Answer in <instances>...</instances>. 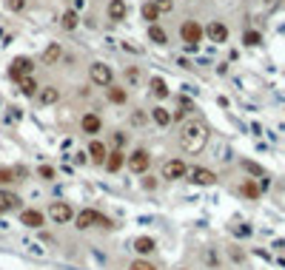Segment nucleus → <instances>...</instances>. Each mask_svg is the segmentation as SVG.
<instances>
[{
	"label": "nucleus",
	"instance_id": "1",
	"mask_svg": "<svg viewBox=\"0 0 285 270\" xmlns=\"http://www.w3.org/2000/svg\"><path fill=\"white\" fill-rule=\"evenodd\" d=\"M177 145L185 154H200L208 145V125L203 120H185L177 131Z\"/></svg>",
	"mask_w": 285,
	"mask_h": 270
},
{
	"label": "nucleus",
	"instance_id": "2",
	"mask_svg": "<svg viewBox=\"0 0 285 270\" xmlns=\"http://www.w3.org/2000/svg\"><path fill=\"white\" fill-rule=\"evenodd\" d=\"M126 168L131 171L134 177L149 174V168H151V154L146 148H134L131 154H126Z\"/></svg>",
	"mask_w": 285,
	"mask_h": 270
},
{
	"label": "nucleus",
	"instance_id": "3",
	"mask_svg": "<svg viewBox=\"0 0 285 270\" xmlns=\"http://www.w3.org/2000/svg\"><path fill=\"white\" fill-rule=\"evenodd\" d=\"M89 80H92L97 88H108L114 83V71L108 63H92L89 65Z\"/></svg>",
	"mask_w": 285,
	"mask_h": 270
},
{
	"label": "nucleus",
	"instance_id": "4",
	"mask_svg": "<svg viewBox=\"0 0 285 270\" xmlns=\"http://www.w3.org/2000/svg\"><path fill=\"white\" fill-rule=\"evenodd\" d=\"M180 37H183L185 49L194 51L200 46V40H203V26H200L197 20H185L183 26H180Z\"/></svg>",
	"mask_w": 285,
	"mask_h": 270
},
{
	"label": "nucleus",
	"instance_id": "5",
	"mask_svg": "<svg viewBox=\"0 0 285 270\" xmlns=\"http://www.w3.org/2000/svg\"><path fill=\"white\" fill-rule=\"evenodd\" d=\"M49 219L54 222V225H69V222L74 219V208H71V202H63V199L51 202L49 205Z\"/></svg>",
	"mask_w": 285,
	"mask_h": 270
},
{
	"label": "nucleus",
	"instance_id": "6",
	"mask_svg": "<svg viewBox=\"0 0 285 270\" xmlns=\"http://www.w3.org/2000/svg\"><path fill=\"white\" fill-rule=\"evenodd\" d=\"M185 171H188V165H185L183 159H177V156H171V159L163 162L160 177H163L165 182H177V179H185Z\"/></svg>",
	"mask_w": 285,
	"mask_h": 270
},
{
	"label": "nucleus",
	"instance_id": "7",
	"mask_svg": "<svg viewBox=\"0 0 285 270\" xmlns=\"http://www.w3.org/2000/svg\"><path fill=\"white\" fill-rule=\"evenodd\" d=\"M32 71H35V60L32 57H14L12 65H9V77L14 83H20L23 77H32Z\"/></svg>",
	"mask_w": 285,
	"mask_h": 270
},
{
	"label": "nucleus",
	"instance_id": "8",
	"mask_svg": "<svg viewBox=\"0 0 285 270\" xmlns=\"http://www.w3.org/2000/svg\"><path fill=\"white\" fill-rule=\"evenodd\" d=\"M185 179L194 182V185H214V182H217V174H214L211 168H203V165H188Z\"/></svg>",
	"mask_w": 285,
	"mask_h": 270
},
{
	"label": "nucleus",
	"instance_id": "9",
	"mask_svg": "<svg viewBox=\"0 0 285 270\" xmlns=\"http://www.w3.org/2000/svg\"><path fill=\"white\" fill-rule=\"evenodd\" d=\"M80 131H83L86 137H97L100 131H103V120H100V114H94V111H86L83 117H80Z\"/></svg>",
	"mask_w": 285,
	"mask_h": 270
},
{
	"label": "nucleus",
	"instance_id": "10",
	"mask_svg": "<svg viewBox=\"0 0 285 270\" xmlns=\"http://www.w3.org/2000/svg\"><path fill=\"white\" fill-rule=\"evenodd\" d=\"M86 154H89V162H92V165L103 168V165H106V156H108V148H106V142H100L97 137H94V140L89 142V148H86Z\"/></svg>",
	"mask_w": 285,
	"mask_h": 270
},
{
	"label": "nucleus",
	"instance_id": "11",
	"mask_svg": "<svg viewBox=\"0 0 285 270\" xmlns=\"http://www.w3.org/2000/svg\"><path fill=\"white\" fill-rule=\"evenodd\" d=\"M97 213L100 211H94V208H80V211H74V227L77 230H89V227H94L97 225Z\"/></svg>",
	"mask_w": 285,
	"mask_h": 270
},
{
	"label": "nucleus",
	"instance_id": "12",
	"mask_svg": "<svg viewBox=\"0 0 285 270\" xmlns=\"http://www.w3.org/2000/svg\"><path fill=\"white\" fill-rule=\"evenodd\" d=\"M20 222L26 227H32V230H37V227L46 225V213L37 211V208H23V211H20Z\"/></svg>",
	"mask_w": 285,
	"mask_h": 270
},
{
	"label": "nucleus",
	"instance_id": "13",
	"mask_svg": "<svg viewBox=\"0 0 285 270\" xmlns=\"http://www.w3.org/2000/svg\"><path fill=\"white\" fill-rule=\"evenodd\" d=\"M0 208H3V213H6V211H23L20 193L9 191V188H0Z\"/></svg>",
	"mask_w": 285,
	"mask_h": 270
},
{
	"label": "nucleus",
	"instance_id": "14",
	"mask_svg": "<svg viewBox=\"0 0 285 270\" xmlns=\"http://www.w3.org/2000/svg\"><path fill=\"white\" fill-rule=\"evenodd\" d=\"M203 35H206L211 43H225V40H228V28H225V23L211 20L206 28H203Z\"/></svg>",
	"mask_w": 285,
	"mask_h": 270
},
{
	"label": "nucleus",
	"instance_id": "15",
	"mask_svg": "<svg viewBox=\"0 0 285 270\" xmlns=\"http://www.w3.org/2000/svg\"><path fill=\"white\" fill-rule=\"evenodd\" d=\"M103 168H106L108 174H120V171L126 168V154H123L120 148L108 151V156H106V165H103Z\"/></svg>",
	"mask_w": 285,
	"mask_h": 270
},
{
	"label": "nucleus",
	"instance_id": "16",
	"mask_svg": "<svg viewBox=\"0 0 285 270\" xmlns=\"http://www.w3.org/2000/svg\"><path fill=\"white\" fill-rule=\"evenodd\" d=\"M131 248H134V253L140 256V259H146V256H151L157 250V242L151 239V236H137V239L131 242Z\"/></svg>",
	"mask_w": 285,
	"mask_h": 270
},
{
	"label": "nucleus",
	"instance_id": "17",
	"mask_svg": "<svg viewBox=\"0 0 285 270\" xmlns=\"http://www.w3.org/2000/svg\"><path fill=\"white\" fill-rule=\"evenodd\" d=\"M108 20H114V23H120V20H126V14H128V6H126V0H108Z\"/></svg>",
	"mask_w": 285,
	"mask_h": 270
},
{
	"label": "nucleus",
	"instance_id": "18",
	"mask_svg": "<svg viewBox=\"0 0 285 270\" xmlns=\"http://www.w3.org/2000/svg\"><path fill=\"white\" fill-rule=\"evenodd\" d=\"M63 60V49H60V43H49L46 49H43V63L46 65H57Z\"/></svg>",
	"mask_w": 285,
	"mask_h": 270
},
{
	"label": "nucleus",
	"instance_id": "19",
	"mask_svg": "<svg viewBox=\"0 0 285 270\" xmlns=\"http://www.w3.org/2000/svg\"><path fill=\"white\" fill-rule=\"evenodd\" d=\"M149 117H151V122L160 125V128H168L171 125V111H168V108H163V106H154Z\"/></svg>",
	"mask_w": 285,
	"mask_h": 270
},
{
	"label": "nucleus",
	"instance_id": "20",
	"mask_svg": "<svg viewBox=\"0 0 285 270\" xmlns=\"http://www.w3.org/2000/svg\"><path fill=\"white\" fill-rule=\"evenodd\" d=\"M57 99H60V91H57L54 85H43L40 91H37V103L40 106H54Z\"/></svg>",
	"mask_w": 285,
	"mask_h": 270
},
{
	"label": "nucleus",
	"instance_id": "21",
	"mask_svg": "<svg viewBox=\"0 0 285 270\" xmlns=\"http://www.w3.org/2000/svg\"><path fill=\"white\" fill-rule=\"evenodd\" d=\"M106 91H108V103H114V106H126V103H128V91H126V88H120V85L111 83Z\"/></svg>",
	"mask_w": 285,
	"mask_h": 270
},
{
	"label": "nucleus",
	"instance_id": "22",
	"mask_svg": "<svg viewBox=\"0 0 285 270\" xmlns=\"http://www.w3.org/2000/svg\"><path fill=\"white\" fill-rule=\"evenodd\" d=\"M149 85H151V94H154V97L157 99H165V97H168V85H165V80L163 77H151L149 80Z\"/></svg>",
	"mask_w": 285,
	"mask_h": 270
},
{
	"label": "nucleus",
	"instance_id": "23",
	"mask_svg": "<svg viewBox=\"0 0 285 270\" xmlns=\"http://www.w3.org/2000/svg\"><path fill=\"white\" fill-rule=\"evenodd\" d=\"M140 14H142V20H149V26H154L157 20H160V12H157V6L151 3V0H146L140 6Z\"/></svg>",
	"mask_w": 285,
	"mask_h": 270
},
{
	"label": "nucleus",
	"instance_id": "24",
	"mask_svg": "<svg viewBox=\"0 0 285 270\" xmlns=\"http://www.w3.org/2000/svg\"><path fill=\"white\" fill-rule=\"evenodd\" d=\"M17 85H20V94H23V97H37V91H40V85L35 83V77H23Z\"/></svg>",
	"mask_w": 285,
	"mask_h": 270
},
{
	"label": "nucleus",
	"instance_id": "25",
	"mask_svg": "<svg viewBox=\"0 0 285 270\" xmlns=\"http://www.w3.org/2000/svg\"><path fill=\"white\" fill-rule=\"evenodd\" d=\"M240 193L245 199H260V193H263V191H260V185H256L254 179H245V182L240 185Z\"/></svg>",
	"mask_w": 285,
	"mask_h": 270
},
{
	"label": "nucleus",
	"instance_id": "26",
	"mask_svg": "<svg viewBox=\"0 0 285 270\" xmlns=\"http://www.w3.org/2000/svg\"><path fill=\"white\" fill-rule=\"evenodd\" d=\"M60 26H63L66 31H74V28L80 26V14L74 12V9H69V12H63V20H60Z\"/></svg>",
	"mask_w": 285,
	"mask_h": 270
},
{
	"label": "nucleus",
	"instance_id": "27",
	"mask_svg": "<svg viewBox=\"0 0 285 270\" xmlns=\"http://www.w3.org/2000/svg\"><path fill=\"white\" fill-rule=\"evenodd\" d=\"M149 40L154 43V46H165V43H168V35H165V28H160L154 23V26H149Z\"/></svg>",
	"mask_w": 285,
	"mask_h": 270
},
{
	"label": "nucleus",
	"instance_id": "28",
	"mask_svg": "<svg viewBox=\"0 0 285 270\" xmlns=\"http://www.w3.org/2000/svg\"><path fill=\"white\" fill-rule=\"evenodd\" d=\"M37 177H40L43 182H54V179H57V171L51 168V165H40V168H37Z\"/></svg>",
	"mask_w": 285,
	"mask_h": 270
},
{
	"label": "nucleus",
	"instance_id": "29",
	"mask_svg": "<svg viewBox=\"0 0 285 270\" xmlns=\"http://www.w3.org/2000/svg\"><path fill=\"white\" fill-rule=\"evenodd\" d=\"M23 248H26V253L37 256V259H46V256H49V250H46V248H40V245H37V242H26V245H23Z\"/></svg>",
	"mask_w": 285,
	"mask_h": 270
},
{
	"label": "nucleus",
	"instance_id": "30",
	"mask_svg": "<svg viewBox=\"0 0 285 270\" xmlns=\"http://www.w3.org/2000/svg\"><path fill=\"white\" fill-rule=\"evenodd\" d=\"M149 120H151V117H149V114H146V111H140V108H137V111L131 114V125H134V128L149 125Z\"/></svg>",
	"mask_w": 285,
	"mask_h": 270
},
{
	"label": "nucleus",
	"instance_id": "31",
	"mask_svg": "<svg viewBox=\"0 0 285 270\" xmlns=\"http://www.w3.org/2000/svg\"><path fill=\"white\" fill-rule=\"evenodd\" d=\"M12 174H14V182H26V179H28V168H26V165H12Z\"/></svg>",
	"mask_w": 285,
	"mask_h": 270
},
{
	"label": "nucleus",
	"instance_id": "32",
	"mask_svg": "<svg viewBox=\"0 0 285 270\" xmlns=\"http://www.w3.org/2000/svg\"><path fill=\"white\" fill-rule=\"evenodd\" d=\"M128 270H157V267L151 262H146V259H140V256H137L134 262L128 264Z\"/></svg>",
	"mask_w": 285,
	"mask_h": 270
},
{
	"label": "nucleus",
	"instance_id": "33",
	"mask_svg": "<svg viewBox=\"0 0 285 270\" xmlns=\"http://www.w3.org/2000/svg\"><path fill=\"white\" fill-rule=\"evenodd\" d=\"M242 168L248 171V174H254V177H265V171L260 168L256 162H251V159H242Z\"/></svg>",
	"mask_w": 285,
	"mask_h": 270
},
{
	"label": "nucleus",
	"instance_id": "34",
	"mask_svg": "<svg viewBox=\"0 0 285 270\" xmlns=\"http://www.w3.org/2000/svg\"><path fill=\"white\" fill-rule=\"evenodd\" d=\"M14 182V174L12 168H0V188H9V185Z\"/></svg>",
	"mask_w": 285,
	"mask_h": 270
},
{
	"label": "nucleus",
	"instance_id": "35",
	"mask_svg": "<svg viewBox=\"0 0 285 270\" xmlns=\"http://www.w3.org/2000/svg\"><path fill=\"white\" fill-rule=\"evenodd\" d=\"M140 77H142L140 69H134V65H131V69H126V83L128 85H137V83H140Z\"/></svg>",
	"mask_w": 285,
	"mask_h": 270
},
{
	"label": "nucleus",
	"instance_id": "36",
	"mask_svg": "<svg viewBox=\"0 0 285 270\" xmlns=\"http://www.w3.org/2000/svg\"><path fill=\"white\" fill-rule=\"evenodd\" d=\"M3 3H6V9L9 12H26V0H3Z\"/></svg>",
	"mask_w": 285,
	"mask_h": 270
},
{
	"label": "nucleus",
	"instance_id": "37",
	"mask_svg": "<svg viewBox=\"0 0 285 270\" xmlns=\"http://www.w3.org/2000/svg\"><path fill=\"white\" fill-rule=\"evenodd\" d=\"M242 40H245V46H260V43H263V35H260V31H245Z\"/></svg>",
	"mask_w": 285,
	"mask_h": 270
},
{
	"label": "nucleus",
	"instance_id": "38",
	"mask_svg": "<svg viewBox=\"0 0 285 270\" xmlns=\"http://www.w3.org/2000/svg\"><path fill=\"white\" fill-rule=\"evenodd\" d=\"M151 3L157 6V12H160V14H165V12L174 9V0H151Z\"/></svg>",
	"mask_w": 285,
	"mask_h": 270
},
{
	"label": "nucleus",
	"instance_id": "39",
	"mask_svg": "<svg viewBox=\"0 0 285 270\" xmlns=\"http://www.w3.org/2000/svg\"><path fill=\"white\" fill-rule=\"evenodd\" d=\"M94 227H103V230H114V222L108 219V216H103V213H97V225Z\"/></svg>",
	"mask_w": 285,
	"mask_h": 270
},
{
	"label": "nucleus",
	"instance_id": "40",
	"mask_svg": "<svg viewBox=\"0 0 285 270\" xmlns=\"http://www.w3.org/2000/svg\"><path fill=\"white\" fill-rule=\"evenodd\" d=\"M126 140H128V137L123 134V131H114V134H111V142H114V148H123V145H126Z\"/></svg>",
	"mask_w": 285,
	"mask_h": 270
},
{
	"label": "nucleus",
	"instance_id": "41",
	"mask_svg": "<svg viewBox=\"0 0 285 270\" xmlns=\"http://www.w3.org/2000/svg\"><path fill=\"white\" fill-rule=\"evenodd\" d=\"M142 188H146V191H154V188H157V179L149 177V174H142Z\"/></svg>",
	"mask_w": 285,
	"mask_h": 270
},
{
	"label": "nucleus",
	"instance_id": "42",
	"mask_svg": "<svg viewBox=\"0 0 285 270\" xmlns=\"http://www.w3.org/2000/svg\"><path fill=\"white\" fill-rule=\"evenodd\" d=\"M74 165H89V154H86V151L74 154Z\"/></svg>",
	"mask_w": 285,
	"mask_h": 270
},
{
	"label": "nucleus",
	"instance_id": "43",
	"mask_svg": "<svg viewBox=\"0 0 285 270\" xmlns=\"http://www.w3.org/2000/svg\"><path fill=\"white\" fill-rule=\"evenodd\" d=\"M234 233H237V236H248V233H251V227H245V225H237V227H234Z\"/></svg>",
	"mask_w": 285,
	"mask_h": 270
},
{
	"label": "nucleus",
	"instance_id": "44",
	"mask_svg": "<svg viewBox=\"0 0 285 270\" xmlns=\"http://www.w3.org/2000/svg\"><path fill=\"white\" fill-rule=\"evenodd\" d=\"M0 213H3V208H0Z\"/></svg>",
	"mask_w": 285,
	"mask_h": 270
},
{
	"label": "nucleus",
	"instance_id": "45",
	"mask_svg": "<svg viewBox=\"0 0 285 270\" xmlns=\"http://www.w3.org/2000/svg\"><path fill=\"white\" fill-rule=\"evenodd\" d=\"M183 270H185V267H183Z\"/></svg>",
	"mask_w": 285,
	"mask_h": 270
}]
</instances>
